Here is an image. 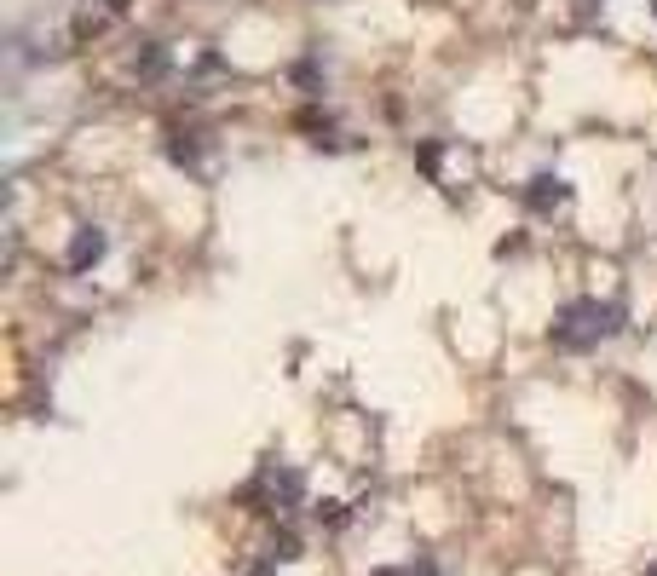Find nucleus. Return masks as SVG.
I'll return each mask as SVG.
<instances>
[{"label":"nucleus","mask_w":657,"mask_h":576,"mask_svg":"<svg viewBox=\"0 0 657 576\" xmlns=\"http://www.w3.org/2000/svg\"><path fill=\"white\" fill-rule=\"evenodd\" d=\"M612 329H617V311L612 306L571 300L566 311H559V323H554V340H559V346H571V352H588V346H600Z\"/></svg>","instance_id":"nucleus-1"},{"label":"nucleus","mask_w":657,"mask_h":576,"mask_svg":"<svg viewBox=\"0 0 657 576\" xmlns=\"http://www.w3.org/2000/svg\"><path fill=\"white\" fill-rule=\"evenodd\" d=\"M104 260V231H75L70 237V271H87V266H99Z\"/></svg>","instance_id":"nucleus-2"},{"label":"nucleus","mask_w":657,"mask_h":576,"mask_svg":"<svg viewBox=\"0 0 657 576\" xmlns=\"http://www.w3.org/2000/svg\"><path fill=\"white\" fill-rule=\"evenodd\" d=\"M525 202H530L537 213L559 208V202H566V179H554V174H537V179H530V191H525Z\"/></svg>","instance_id":"nucleus-3"},{"label":"nucleus","mask_w":657,"mask_h":576,"mask_svg":"<svg viewBox=\"0 0 657 576\" xmlns=\"http://www.w3.org/2000/svg\"><path fill=\"white\" fill-rule=\"evenodd\" d=\"M167 70V52L162 46H145V52H138V75H162Z\"/></svg>","instance_id":"nucleus-4"},{"label":"nucleus","mask_w":657,"mask_h":576,"mask_svg":"<svg viewBox=\"0 0 657 576\" xmlns=\"http://www.w3.org/2000/svg\"><path fill=\"white\" fill-rule=\"evenodd\" d=\"M271 559H300V542H294V536L283 531V536H277V542H271Z\"/></svg>","instance_id":"nucleus-5"},{"label":"nucleus","mask_w":657,"mask_h":576,"mask_svg":"<svg viewBox=\"0 0 657 576\" xmlns=\"http://www.w3.org/2000/svg\"><path fill=\"white\" fill-rule=\"evenodd\" d=\"M133 6V0H110V12H128Z\"/></svg>","instance_id":"nucleus-6"},{"label":"nucleus","mask_w":657,"mask_h":576,"mask_svg":"<svg viewBox=\"0 0 657 576\" xmlns=\"http://www.w3.org/2000/svg\"><path fill=\"white\" fill-rule=\"evenodd\" d=\"M375 576H404V571H375Z\"/></svg>","instance_id":"nucleus-7"},{"label":"nucleus","mask_w":657,"mask_h":576,"mask_svg":"<svg viewBox=\"0 0 657 576\" xmlns=\"http://www.w3.org/2000/svg\"><path fill=\"white\" fill-rule=\"evenodd\" d=\"M652 12H657V0H652Z\"/></svg>","instance_id":"nucleus-8"},{"label":"nucleus","mask_w":657,"mask_h":576,"mask_svg":"<svg viewBox=\"0 0 657 576\" xmlns=\"http://www.w3.org/2000/svg\"><path fill=\"white\" fill-rule=\"evenodd\" d=\"M646 576H657V571H646Z\"/></svg>","instance_id":"nucleus-9"}]
</instances>
